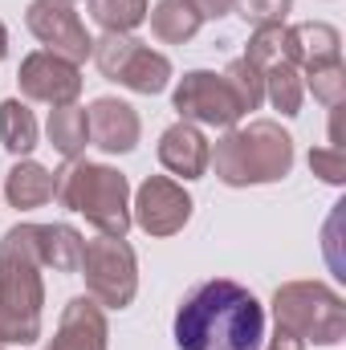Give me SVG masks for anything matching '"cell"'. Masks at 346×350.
Wrapping results in <instances>:
<instances>
[{
	"instance_id": "obj_23",
	"label": "cell",
	"mask_w": 346,
	"mask_h": 350,
	"mask_svg": "<svg viewBox=\"0 0 346 350\" xmlns=\"http://www.w3.org/2000/svg\"><path fill=\"white\" fill-rule=\"evenodd\" d=\"M265 82V98L273 102V110H281L285 118L302 114V98H306V86H302V70L297 66H273L261 74Z\"/></svg>"
},
{
	"instance_id": "obj_15",
	"label": "cell",
	"mask_w": 346,
	"mask_h": 350,
	"mask_svg": "<svg viewBox=\"0 0 346 350\" xmlns=\"http://www.w3.org/2000/svg\"><path fill=\"white\" fill-rule=\"evenodd\" d=\"M33 241H37L41 269H53V273H78L82 269L86 237L74 224H33Z\"/></svg>"
},
{
	"instance_id": "obj_19",
	"label": "cell",
	"mask_w": 346,
	"mask_h": 350,
	"mask_svg": "<svg viewBox=\"0 0 346 350\" xmlns=\"http://www.w3.org/2000/svg\"><path fill=\"white\" fill-rule=\"evenodd\" d=\"M245 62H253L261 74L273 66H297V45L289 25H257L245 49Z\"/></svg>"
},
{
	"instance_id": "obj_6",
	"label": "cell",
	"mask_w": 346,
	"mask_h": 350,
	"mask_svg": "<svg viewBox=\"0 0 346 350\" xmlns=\"http://www.w3.org/2000/svg\"><path fill=\"white\" fill-rule=\"evenodd\" d=\"M94 66L106 82H118L122 90H135V94H163L172 86V62L163 53H155L147 41H139L135 33H102L94 41Z\"/></svg>"
},
{
	"instance_id": "obj_9",
	"label": "cell",
	"mask_w": 346,
	"mask_h": 350,
	"mask_svg": "<svg viewBox=\"0 0 346 350\" xmlns=\"http://www.w3.org/2000/svg\"><path fill=\"white\" fill-rule=\"evenodd\" d=\"M25 25L29 33L41 41V49L82 66L90 53H94V37L86 33L82 16L74 12V4H62V0H29L25 8Z\"/></svg>"
},
{
	"instance_id": "obj_1",
	"label": "cell",
	"mask_w": 346,
	"mask_h": 350,
	"mask_svg": "<svg viewBox=\"0 0 346 350\" xmlns=\"http://www.w3.org/2000/svg\"><path fill=\"white\" fill-rule=\"evenodd\" d=\"M261 342H265V306L241 281L228 277L200 281L175 310L179 350H261Z\"/></svg>"
},
{
	"instance_id": "obj_29",
	"label": "cell",
	"mask_w": 346,
	"mask_h": 350,
	"mask_svg": "<svg viewBox=\"0 0 346 350\" xmlns=\"http://www.w3.org/2000/svg\"><path fill=\"white\" fill-rule=\"evenodd\" d=\"M265 350H306V342H302V338H293L289 330H281V326H277V330H273V338H269V347H265Z\"/></svg>"
},
{
	"instance_id": "obj_16",
	"label": "cell",
	"mask_w": 346,
	"mask_h": 350,
	"mask_svg": "<svg viewBox=\"0 0 346 350\" xmlns=\"http://www.w3.org/2000/svg\"><path fill=\"white\" fill-rule=\"evenodd\" d=\"M53 187H57V175L41 167L37 159H16L4 175V200H8V208H21V212L45 208L53 200Z\"/></svg>"
},
{
	"instance_id": "obj_13",
	"label": "cell",
	"mask_w": 346,
	"mask_h": 350,
	"mask_svg": "<svg viewBox=\"0 0 346 350\" xmlns=\"http://www.w3.org/2000/svg\"><path fill=\"white\" fill-rule=\"evenodd\" d=\"M110 347V322H106V310L82 293V297H70L62 318H57V330L49 338V350H106Z\"/></svg>"
},
{
	"instance_id": "obj_8",
	"label": "cell",
	"mask_w": 346,
	"mask_h": 350,
	"mask_svg": "<svg viewBox=\"0 0 346 350\" xmlns=\"http://www.w3.org/2000/svg\"><path fill=\"white\" fill-rule=\"evenodd\" d=\"M172 106H175V114H179V122H191V126L232 131L245 118L237 94L212 70H187L179 78V86L172 90Z\"/></svg>"
},
{
	"instance_id": "obj_14",
	"label": "cell",
	"mask_w": 346,
	"mask_h": 350,
	"mask_svg": "<svg viewBox=\"0 0 346 350\" xmlns=\"http://www.w3.org/2000/svg\"><path fill=\"white\" fill-rule=\"evenodd\" d=\"M208 159H212V143L204 139L200 126L172 122L159 135V163H163V172L179 175V179H204Z\"/></svg>"
},
{
	"instance_id": "obj_30",
	"label": "cell",
	"mask_w": 346,
	"mask_h": 350,
	"mask_svg": "<svg viewBox=\"0 0 346 350\" xmlns=\"http://www.w3.org/2000/svg\"><path fill=\"white\" fill-rule=\"evenodd\" d=\"M8 57V29H4V21H0V62Z\"/></svg>"
},
{
	"instance_id": "obj_18",
	"label": "cell",
	"mask_w": 346,
	"mask_h": 350,
	"mask_svg": "<svg viewBox=\"0 0 346 350\" xmlns=\"http://www.w3.org/2000/svg\"><path fill=\"white\" fill-rule=\"evenodd\" d=\"M289 29H293V45H297V70L343 62V33L334 25H326V21H302V25H289Z\"/></svg>"
},
{
	"instance_id": "obj_17",
	"label": "cell",
	"mask_w": 346,
	"mask_h": 350,
	"mask_svg": "<svg viewBox=\"0 0 346 350\" xmlns=\"http://www.w3.org/2000/svg\"><path fill=\"white\" fill-rule=\"evenodd\" d=\"M45 139L49 147L70 163V159H82L90 147V118L86 106L70 102V106H53L49 110V122H45Z\"/></svg>"
},
{
	"instance_id": "obj_4",
	"label": "cell",
	"mask_w": 346,
	"mask_h": 350,
	"mask_svg": "<svg viewBox=\"0 0 346 350\" xmlns=\"http://www.w3.org/2000/svg\"><path fill=\"white\" fill-rule=\"evenodd\" d=\"M53 200L70 212H82L102 237H127L131 232V183L118 167L70 159L57 172Z\"/></svg>"
},
{
	"instance_id": "obj_21",
	"label": "cell",
	"mask_w": 346,
	"mask_h": 350,
	"mask_svg": "<svg viewBox=\"0 0 346 350\" xmlns=\"http://www.w3.org/2000/svg\"><path fill=\"white\" fill-rule=\"evenodd\" d=\"M151 33L163 41V45H183V41H191L196 33H200V12L187 4V0H159L151 12Z\"/></svg>"
},
{
	"instance_id": "obj_28",
	"label": "cell",
	"mask_w": 346,
	"mask_h": 350,
	"mask_svg": "<svg viewBox=\"0 0 346 350\" xmlns=\"http://www.w3.org/2000/svg\"><path fill=\"white\" fill-rule=\"evenodd\" d=\"M187 4L200 12V21H220V16L237 12V0H187Z\"/></svg>"
},
{
	"instance_id": "obj_3",
	"label": "cell",
	"mask_w": 346,
	"mask_h": 350,
	"mask_svg": "<svg viewBox=\"0 0 346 350\" xmlns=\"http://www.w3.org/2000/svg\"><path fill=\"white\" fill-rule=\"evenodd\" d=\"M208 167L224 187H257L277 183L293 172V139L273 118H253L249 126H232L212 147Z\"/></svg>"
},
{
	"instance_id": "obj_31",
	"label": "cell",
	"mask_w": 346,
	"mask_h": 350,
	"mask_svg": "<svg viewBox=\"0 0 346 350\" xmlns=\"http://www.w3.org/2000/svg\"><path fill=\"white\" fill-rule=\"evenodd\" d=\"M62 4H74V0H62Z\"/></svg>"
},
{
	"instance_id": "obj_24",
	"label": "cell",
	"mask_w": 346,
	"mask_h": 350,
	"mask_svg": "<svg viewBox=\"0 0 346 350\" xmlns=\"http://www.w3.org/2000/svg\"><path fill=\"white\" fill-rule=\"evenodd\" d=\"M302 86L310 90L322 106H343L346 102V66L343 62L310 66V70H302Z\"/></svg>"
},
{
	"instance_id": "obj_32",
	"label": "cell",
	"mask_w": 346,
	"mask_h": 350,
	"mask_svg": "<svg viewBox=\"0 0 346 350\" xmlns=\"http://www.w3.org/2000/svg\"><path fill=\"white\" fill-rule=\"evenodd\" d=\"M0 350H4V342H0Z\"/></svg>"
},
{
	"instance_id": "obj_2",
	"label": "cell",
	"mask_w": 346,
	"mask_h": 350,
	"mask_svg": "<svg viewBox=\"0 0 346 350\" xmlns=\"http://www.w3.org/2000/svg\"><path fill=\"white\" fill-rule=\"evenodd\" d=\"M45 318V281L33 224H12L0 237V342L33 347Z\"/></svg>"
},
{
	"instance_id": "obj_5",
	"label": "cell",
	"mask_w": 346,
	"mask_h": 350,
	"mask_svg": "<svg viewBox=\"0 0 346 350\" xmlns=\"http://www.w3.org/2000/svg\"><path fill=\"white\" fill-rule=\"evenodd\" d=\"M273 322L289 330L302 342L314 347H338L346 338V301L322 281H285L277 285L273 301Z\"/></svg>"
},
{
	"instance_id": "obj_26",
	"label": "cell",
	"mask_w": 346,
	"mask_h": 350,
	"mask_svg": "<svg viewBox=\"0 0 346 350\" xmlns=\"http://www.w3.org/2000/svg\"><path fill=\"white\" fill-rule=\"evenodd\" d=\"M310 172L318 175L322 183H330V187H343V183H346V155H343V147H314V151H310Z\"/></svg>"
},
{
	"instance_id": "obj_11",
	"label": "cell",
	"mask_w": 346,
	"mask_h": 350,
	"mask_svg": "<svg viewBox=\"0 0 346 350\" xmlns=\"http://www.w3.org/2000/svg\"><path fill=\"white\" fill-rule=\"evenodd\" d=\"M16 86L29 102H45V106H70L78 102L82 94V66L49 53V49H37L21 62L16 70Z\"/></svg>"
},
{
	"instance_id": "obj_22",
	"label": "cell",
	"mask_w": 346,
	"mask_h": 350,
	"mask_svg": "<svg viewBox=\"0 0 346 350\" xmlns=\"http://www.w3.org/2000/svg\"><path fill=\"white\" fill-rule=\"evenodd\" d=\"M86 8L102 33H135L147 21L151 0H86Z\"/></svg>"
},
{
	"instance_id": "obj_12",
	"label": "cell",
	"mask_w": 346,
	"mask_h": 350,
	"mask_svg": "<svg viewBox=\"0 0 346 350\" xmlns=\"http://www.w3.org/2000/svg\"><path fill=\"white\" fill-rule=\"evenodd\" d=\"M86 118H90V143L98 151H106V155H127L143 139V118L122 98H110V94L106 98H94Z\"/></svg>"
},
{
	"instance_id": "obj_20",
	"label": "cell",
	"mask_w": 346,
	"mask_h": 350,
	"mask_svg": "<svg viewBox=\"0 0 346 350\" xmlns=\"http://www.w3.org/2000/svg\"><path fill=\"white\" fill-rule=\"evenodd\" d=\"M37 118L33 110L21 102V98H4L0 102V147L12 155V159H29L33 147H37Z\"/></svg>"
},
{
	"instance_id": "obj_27",
	"label": "cell",
	"mask_w": 346,
	"mask_h": 350,
	"mask_svg": "<svg viewBox=\"0 0 346 350\" xmlns=\"http://www.w3.org/2000/svg\"><path fill=\"white\" fill-rule=\"evenodd\" d=\"M293 0H237V12L257 29V25H285Z\"/></svg>"
},
{
	"instance_id": "obj_7",
	"label": "cell",
	"mask_w": 346,
	"mask_h": 350,
	"mask_svg": "<svg viewBox=\"0 0 346 350\" xmlns=\"http://www.w3.org/2000/svg\"><path fill=\"white\" fill-rule=\"evenodd\" d=\"M86 293L102 310H127L139 293V257L127 245V237H94L82 249V269Z\"/></svg>"
},
{
	"instance_id": "obj_10",
	"label": "cell",
	"mask_w": 346,
	"mask_h": 350,
	"mask_svg": "<svg viewBox=\"0 0 346 350\" xmlns=\"http://www.w3.org/2000/svg\"><path fill=\"white\" fill-rule=\"evenodd\" d=\"M191 208L196 204L183 191V183H175L172 175H147L135 191L131 224H139L147 237H175V232L187 228Z\"/></svg>"
},
{
	"instance_id": "obj_25",
	"label": "cell",
	"mask_w": 346,
	"mask_h": 350,
	"mask_svg": "<svg viewBox=\"0 0 346 350\" xmlns=\"http://www.w3.org/2000/svg\"><path fill=\"white\" fill-rule=\"evenodd\" d=\"M228 90L237 94V102H241V110L249 114V110H257L261 102H265V82H261V70L253 62H245V57H232L228 66H224V74H220Z\"/></svg>"
}]
</instances>
